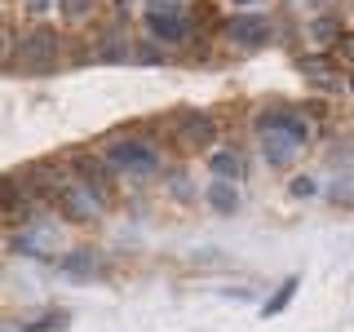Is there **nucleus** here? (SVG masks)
Returning <instances> with one entry per match:
<instances>
[{"label":"nucleus","mask_w":354,"mask_h":332,"mask_svg":"<svg viewBox=\"0 0 354 332\" xmlns=\"http://www.w3.org/2000/svg\"><path fill=\"white\" fill-rule=\"evenodd\" d=\"M62 324H66V315H62V310H49L44 319H31L27 332H49V328H62Z\"/></svg>","instance_id":"nucleus-20"},{"label":"nucleus","mask_w":354,"mask_h":332,"mask_svg":"<svg viewBox=\"0 0 354 332\" xmlns=\"http://www.w3.org/2000/svg\"><path fill=\"white\" fill-rule=\"evenodd\" d=\"M97 155L115 169V177H155L164 169V147L151 133H111L97 142Z\"/></svg>","instance_id":"nucleus-1"},{"label":"nucleus","mask_w":354,"mask_h":332,"mask_svg":"<svg viewBox=\"0 0 354 332\" xmlns=\"http://www.w3.org/2000/svg\"><path fill=\"white\" fill-rule=\"evenodd\" d=\"M346 89H350V98H354V75H350V80H346Z\"/></svg>","instance_id":"nucleus-25"},{"label":"nucleus","mask_w":354,"mask_h":332,"mask_svg":"<svg viewBox=\"0 0 354 332\" xmlns=\"http://www.w3.org/2000/svg\"><path fill=\"white\" fill-rule=\"evenodd\" d=\"M341 31H346V27H341V22L332 18V14H315V18L306 22V36H310V40L319 44V53H324V49L332 53V44L341 40Z\"/></svg>","instance_id":"nucleus-13"},{"label":"nucleus","mask_w":354,"mask_h":332,"mask_svg":"<svg viewBox=\"0 0 354 332\" xmlns=\"http://www.w3.org/2000/svg\"><path fill=\"white\" fill-rule=\"evenodd\" d=\"M62 160H66V169H71L75 182H84L88 191L102 199V204H111V199H115V169H111V164H106L97 151H84V147H80V151H66Z\"/></svg>","instance_id":"nucleus-8"},{"label":"nucleus","mask_w":354,"mask_h":332,"mask_svg":"<svg viewBox=\"0 0 354 332\" xmlns=\"http://www.w3.org/2000/svg\"><path fill=\"white\" fill-rule=\"evenodd\" d=\"M257 142H261L266 164H274V169H283V164H292L297 155H301V147H297L292 138H283V133H257Z\"/></svg>","instance_id":"nucleus-12"},{"label":"nucleus","mask_w":354,"mask_h":332,"mask_svg":"<svg viewBox=\"0 0 354 332\" xmlns=\"http://www.w3.org/2000/svg\"><path fill=\"white\" fill-rule=\"evenodd\" d=\"M0 332H27V328H18V324H0Z\"/></svg>","instance_id":"nucleus-23"},{"label":"nucleus","mask_w":354,"mask_h":332,"mask_svg":"<svg viewBox=\"0 0 354 332\" xmlns=\"http://www.w3.org/2000/svg\"><path fill=\"white\" fill-rule=\"evenodd\" d=\"M217 133H221V120L213 111H173L151 129V138H164V147H177V151H213Z\"/></svg>","instance_id":"nucleus-2"},{"label":"nucleus","mask_w":354,"mask_h":332,"mask_svg":"<svg viewBox=\"0 0 354 332\" xmlns=\"http://www.w3.org/2000/svg\"><path fill=\"white\" fill-rule=\"evenodd\" d=\"M297 71L306 75L310 84L315 89H337L341 80H337V58H332V53H301V58H297Z\"/></svg>","instance_id":"nucleus-10"},{"label":"nucleus","mask_w":354,"mask_h":332,"mask_svg":"<svg viewBox=\"0 0 354 332\" xmlns=\"http://www.w3.org/2000/svg\"><path fill=\"white\" fill-rule=\"evenodd\" d=\"M239 191H235V182H208V208H213V213H221V217H235L239 213Z\"/></svg>","instance_id":"nucleus-14"},{"label":"nucleus","mask_w":354,"mask_h":332,"mask_svg":"<svg viewBox=\"0 0 354 332\" xmlns=\"http://www.w3.org/2000/svg\"><path fill=\"white\" fill-rule=\"evenodd\" d=\"M102 5H106V0H58V14L66 22H84V18H93Z\"/></svg>","instance_id":"nucleus-16"},{"label":"nucleus","mask_w":354,"mask_h":332,"mask_svg":"<svg viewBox=\"0 0 354 332\" xmlns=\"http://www.w3.org/2000/svg\"><path fill=\"white\" fill-rule=\"evenodd\" d=\"M53 213H58L62 221H71V226H97L106 213V204L97 199L93 191H88L84 182H75V177H66V182L53 191Z\"/></svg>","instance_id":"nucleus-6"},{"label":"nucleus","mask_w":354,"mask_h":332,"mask_svg":"<svg viewBox=\"0 0 354 332\" xmlns=\"http://www.w3.org/2000/svg\"><path fill=\"white\" fill-rule=\"evenodd\" d=\"M252 129L257 133H283V138H292L301 151L315 142V120H310L297 102H266V107H257L252 111Z\"/></svg>","instance_id":"nucleus-5"},{"label":"nucleus","mask_w":354,"mask_h":332,"mask_svg":"<svg viewBox=\"0 0 354 332\" xmlns=\"http://www.w3.org/2000/svg\"><path fill=\"white\" fill-rule=\"evenodd\" d=\"M142 22L160 49H182L191 40V9L182 0H142Z\"/></svg>","instance_id":"nucleus-4"},{"label":"nucleus","mask_w":354,"mask_h":332,"mask_svg":"<svg viewBox=\"0 0 354 332\" xmlns=\"http://www.w3.org/2000/svg\"><path fill=\"white\" fill-rule=\"evenodd\" d=\"M221 40L230 49H266L274 40V18L261 14V9H239L221 22Z\"/></svg>","instance_id":"nucleus-7"},{"label":"nucleus","mask_w":354,"mask_h":332,"mask_svg":"<svg viewBox=\"0 0 354 332\" xmlns=\"http://www.w3.org/2000/svg\"><path fill=\"white\" fill-rule=\"evenodd\" d=\"M169 186H173V195H177V199H191V182H186V173H173V177H169Z\"/></svg>","instance_id":"nucleus-21"},{"label":"nucleus","mask_w":354,"mask_h":332,"mask_svg":"<svg viewBox=\"0 0 354 332\" xmlns=\"http://www.w3.org/2000/svg\"><path fill=\"white\" fill-rule=\"evenodd\" d=\"M297 293H301V275H292V279H288V284L279 288V293H274L270 302L261 306V319H274L279 310H288V306H292V297H297Z\"/></svg>","instance_id":"nucleus-15"},{"label":"nucleus","mask_w":354,"mask_h":332,"mask_svg":"<svg viewBox=\"0 0 354 332\" xmlns=\"http://www.w3.org/2000/svg\"><path fill=\"white\" fill-rule=\"evenodd\" d=\"M53 266L66 275L71 284H88V279H102V257L97 252H88V248H71V252H62V257H53Z\"/></svg>","instance_id":"nucleus-9"},{"label":"nucleus","mask_w":354,"mask_h":332,"mask_svg":"<svg viewBox=\"0 0 354 332\" xmlns=\"http://www.w3.org/2000/svg\"><path fill=\"white\" fill-rule=\"evenodd\" d=\"M133 58H138V62H164V58H169V53H164L160 49V44H155V40H147V44H133Z\"/></svg>","instance_id":"nucleus-18"},{"label":"nucleus","mask_w":354,"mask_h":332,"mask_svg":"<svg viewBox=\"0 0 354 332\" xmlns=\"http://www.w3.org/2000/svg\"><path fill=\"white\" fill-rule=\"evenodd\" d=\"M208 173H213L217 182H239V177H248V160H243V151H235V147H213Z\"/></svg>","instance_id":"nucleus-11"},{"label":"nucleus","mask_w":354,"mask_h":332,"mask_svg":"<svg viewBox=\"0 0 354 332\" xmlns=\"http://www.w3.org/2000/svg\"><path fill=\"white\" fill-rule=\"evenodd\" d=\"M332 58H337L341 66H350V71H354V31H341V40L332 44Z\"/></svg>","instance_id":"nucleus-17"},{"label":"nucleus","mask_w":354,"mask_h":332,"mask_svg":"<svg viewBox=\"0 0 354 332\" xmlns=\"http://www.w3.org/2000/svg\"><path fill=\"white\" fill-rule=\"evenodd\" d=\"M235 5H239V9H248V5H257V0H235Z\"/></svg>","instance_id":"nucleus-24"},{"label":"nucleus","mask_w":354,"mask_h":332,"mask_svg":"<svg viewBox=\"0 0 354 332\" xmlns=\"http://www.w3.org/2000/svg\"><path fill=\"white\" fill-rule=\"evenodd\" d=\"M62 36L53 27H44V22H36V27H27L22 36L14 40V53H9V62L18 66V71L27 75H49L62 66Z\"/></svg>","instance_id":"nucleus-3"},{"label":"nucleus","mask_w":354,"mask_h":332,"mask_svg":"<svg viewBox=\"0 0 354 332\" xmlns=\"http://www.w3.org/2000/svg\"><path fill=\"white\" fill-rule=\"evenodd\" d=\"M288 191H292L297 199H310V195H319V182H315V177H292V182H288Z\"/></svg>","instance_id":"nucleus-19"},{"label":"nucleus","mask_w":354,"mask_h":332,"mask_svg":"<svg viewBox=\"0 0 354 332\" xmlns=\"http://www.w3.org/2000/svg\"><path fill=\"white\" fill-rule=\"evenodd\" d=\"M306 5H315V9H319V5H324V0H306Z\"/></svg>","instance_id":"nucleus-26"},{"label":"nucleus","mask_w":354,"mask_h":332,"mask_svg":"<svg viewBox=\"0 0 354 332\" xmlns=\"http://www.w3.org/2000/svg\"><path fill=\"white\" fill-rule=\"evenodd\" d=\"M49 5H53V0H27V14H44Z\"/></svg>","instance_id":"nucleus-22"}]
</instances>
